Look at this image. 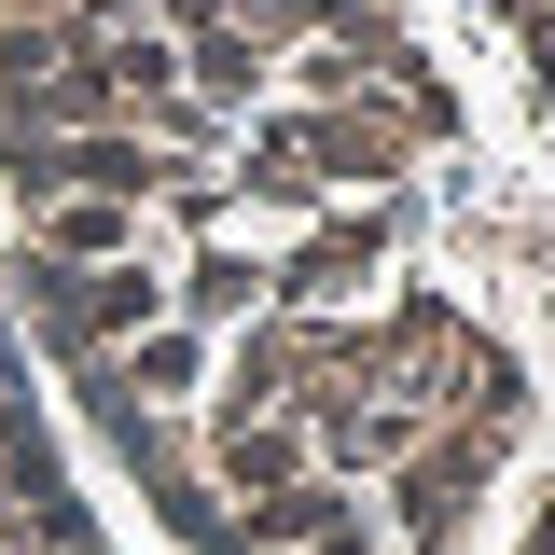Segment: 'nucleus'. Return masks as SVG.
<instances>
[{"label": "nucleus", "instance_id": "nucleus-1", "mask_svg": "<svg viewBox=\"0 0 555 555\" xmlns=\"http://www.w3.org/2000/svg\"><path fill=\"white\" fill-rule=\"evenodd\" d=\"M0 167L195 555H555V0H0Z\"/></svg>", "mask_w": 555, "mask_h": 555}]
</instances>
